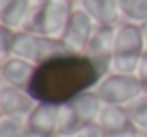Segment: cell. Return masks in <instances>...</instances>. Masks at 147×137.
I'll return each instance as SVG.
<instances>
[{
	"label": "cell",
	"mask_w": 147,
	"mask_h": 137,
	"mask_svg": "<svg viewBox=\"0 0 147 137\" xmlns=\"http://www.w3.org/2000/svg\"><path fill=\"white\" fill-rule=\"evenodd\" d=\"M32 0H2L0 6V22L6 24L12 30H20L30 8H32Z\"/></svg>",
	"instance_id": "obj_13"
},
{
	"label": "cell",
	"mask_w": 147,
	"mask_h": 137,
	"mask_svg": "<svg viewBox=\"0 0 147 137\" xmlns=\"http://www.w3.org/2000/svg\"><path fill=\"white\" fill-rule=\"evenodd\" d=\"M0 6H2V0H0Z\"/></svg>",
	"instance_id": "obj_26"
},
{
	"label": "cell",
	"mask_w": 147,
	"mask_h": 137,
	"mask_svg": "<svg viewBox=\"0 0 147 137\" xmlns=\"http://www.w3.org/2000/svg\"><path fill=\"white\" fill-rule=\"evenodd\" d=\"M83 127L75 107L71 103L59 105V119H57V135L59 137H73Z\"/></svg>",
	"instance_id": "obj_15"
},
{
	"label": "cell",
	"mask_w": 147,
	"mask_h": 137,
	"mask_svg": "<svg viewBox=\"0 0 147 137\" xmlns=\"http://www.w3.org/2000/svg\"><path fill=\"white\" fill-rule=\"evenodd\" d=\"M141 83H143V95L147 97V81H141Z\"/></svg>",
	"instance_id": "obj_23"
},
{
	"label": "cell",
	"mask_w": 147,
	"mask_h": 137,
	"mask_svg": "<svg viewBox=\"0 0 147 137\" xmlns=\"http://www.w3.org/2000/svg\"><path fill=\"white\" fill-rule=\"evenodd\" d=\"M99 99L105 105H121L127 107L135 99L143 95V83L137 75H121V73H107L99 85L95 87Z\"/></svg>",
	"instance_id": "obj_3"
},
{
	"label": "cell",
	"mask_w": 147,
	"mask_h": 137,
	"mask_svg": "<svg viewBox=\"0 0 147 137\" xmlns=\"http://www.w3.org/2000/svg\"><path fill=\"white\" fill-rule=\"evenodd\" d=\"M24 119L14 117H2L0 119V137H24Z\"/></svg>",
	"instance_id": "obj_18"
},
{
	"label": "cell",
	"mask_w": 147,
	"mask_h": 137,
	"mask_svg": "<svg viewBox=\"0 0 147 137\" xmlns=\"http://www.w3.org/2000/svg\"><path fill=\"white\" fill-rule=\"evenodd\" d=\"M95 26H97L95 20L83 8H75L67 26H65V30H63V36H61L65 49L73 55H85Z\"/></svg>",
	"instance_id": "obj_4"
},
{
	"label": "cell",
	"mask_w": 147,
	"mask_h": 137,
	"mask_svg": "<svg viewBox=\"0 0 147 137\" xmlns=\"http://www.w3.org/2000/svg\"><path fill=\"white\" fill-rule=\"evenodd\" d=\"M0 119H2V113H0Z\"/></svg>",
	"instance_id": "obj_27"
},
{
	"label": "cell",
	"mask_w": 147,
	"mask_h": 137,
	"mask_svg": "<svg viewBox=\"0 0 147 137\" xmlns=\"http://www.w3.org/2000/svg\"><path fill=\"white\" fill-rule=\"evenodd\" d=\"M61 38L45 36V34H32L26 30H16L14 43H12V57H20L24 61H30L32 65H42L55 57L67 55Z\"/></svg>",
	"instance_id": "obj_2"
},
{
	"label": "cell",
	"mask_w": 147,
	"mask_h": 137,
	"mask_svg": "<svg viewBox=\"0 0 147 137\" xmlns=\"http://www.w3.org/2000/svg\"><path fill=\"white\" fill-rule=\"evenodd\" d=\"M57 119H59V105L36 103L30 115L24 119V129H26L24 137H55Z\"/></svg>",
	"instance_id": "obj_6"
},
{
	"label": "cell",
	"mask_w": 147,
	"mask_h": 137,
	"mask_svg": "<svg viewBox=\"0 0 147 137\" xmlns=\"http://www.w3.org/2000/svg\"><path fill=\"white\" fill-rule=\"evenodd\" d=\"M115 32L117 24H97L85 55L101 69L103 75L111 73V59L115 53Z\"/></svg>",
	"instance_id": "obj_5"
},
{
	"label": "cell",
	"mask_w": 147,
	"mask_h": 137,
	"mask_svg": "<svg viewBox=\"0 0 147 137\" xmlns=\"http://www.w3.org/2000/svg\"><path fill=\"white\" fill-rule=\"evenodd\" d=\"M143 137H147V135H143Z\"/></svg>",
	"instance_id": "obj_28"
},
{
	"label": "cell",
	"mask_w": 147,
	"mask_h": 137,
	"mask_svg": "<svg viewBox=\"0 0 147 137\" xmlns=\"http://www.w3.org/2000/svg\"><path fill=\"white\" fill-rule=\"evenodd\" d=\"M79 8H83L95 24H119L121 14L115 0H81Z\"/></svg>",
	"instance_id": "obj_12"
},
{
	"label": "cell",
	"mask_w": 147,
	"mask_h": 137,
	"mask_svg": "<svg viewBox=\"0 0 147 137\" xmlns=\"http://www.w3.org/2000/svg\"><path fill=\"white\" fill-rule=\"evenodd\" d=\"M137 77L141 81H147V47L139 57V67H137Z\"/></svg>",
	"instance_id": "obj_21"
},
{
	"label": "cell",
	"mask_w": 147,
	"mask_h": 137,
	"mask_svg": "<svg viewBox=\"0 0 147 137\" xmlns=\"http://www.w3.org/2000/svg\"><path fill=\"white\" fill-rule=\"evenodd\" d=\"M145 38L141 24H133L127 20H121L117 24L115 32V53L113 55H125V57H141L145 51Z\"/></svg>",
	"instance_id": "obj_10"
},
{
	"label": "cell",
	"mask_w": 147,
	"mask_h": 137,
	"mask_svg": "<svg viewBox=\"0 0 147 137\" xmlns=\"http://www.w3.org/2000/svg\"><path fill=\"white\" fill-rule=\"evenodd\" d=\"M34 4H45V2H49V0H32Z\"/></svg>",
	"instance_id": "obj_24"
},
{
	"label": "cell",
	"mask_w": 147,
	"mask_h": 137,
	"mask_svg": "<svg viewBox=\"0 0 147 137\" xmlns=\"http://www.w3.org/2000/svg\"><path fill=\"white\" fill-rule=\"evenodd\" d=\"M36 101L26 89L2 85L0 89V113L2 117H14V119H26L30 111L34 109Z\"/></svg>",
	"instance_id": "obj_8"
},
{
	"label": "cell",
	"mask_w": 147,
	"mask_h": 137,
	"mask_svg": "<svg viewBox=\"0 0 147 137\" xmlns=\"http://www.w3.org/2000/svg\"><path fill=\"white\" fill-rule=\"evenodd\" d=\"M55 137H59V135H55Z\"/></svg>",
	"instance_id": "obj_29"
},
{
	"label": "cell",
	"mask_w": 147,
	"mask_h": 137,
	"mask_svg": "<svg viewBox=\"0 0 147 137\" xmlns=\"http://www.w3.org/2000/svg\"><path fill=\"white\" fill-rule=\"evenodd\" d=\"M36 65H32L30 61H24L20 57H8L0 63V79L4 85L10 87H18V89H26L30 87V81L34 77Z\"/></svg>",
	"instance_id": "obj_11"
},
{
	"label": "cell",
	"mask_w": 147,
	"mask_h": 137,
	"mask_svg": "<svg viewBox=\"0 0 147 137\" xmlns=\"http://www.w3.org/2000/svg\"><path fill=\"white\" fill-rule=\"evenodd\" d=\"M121 20L133 22V24H145L147 22V0H115Z\"/></svg>",
	"instance_id": "obj_16"
},
{
	"label": "cell",
	"mask_w": 147,
	"mask_h": 137,
	"mask_svg": "<svg viewBox=\"0 0 147 137\" xmlns=\"http://www.w3.org/2000/svg\"><path fill=\"white\" fill-rule=\"evenodd\" d=\"M69 103L75 107V111H77V115H79V119H81L83 125L97 123V117H99V113H101V109H103V101L99 99V95H97L95 89L77 95V97H75L73 101H69Z\"/></svg>",
	"instance_id": "obj_14"
},
{
	"label": "cell",
	"mask_w": 147,
	"mask_h": 137,
	"mask_svg": "<svg viewBox=\"0 0 147 137\" xmlns=\"http://www.w3.org/2000/svg\"><path fill=\"white\" fill-rule=\"evenodd\" d=\"M105 75L87 55H61L36 67L28 93L36 103L63 105L91 91Z\"/></svg>",
	"instance_id": "obj_1"
},
{
	"label": "cell",
	"mask_w": 147,
	"mask_h": 137,
	"mask_svg": "<svg viewBox=\"0 0 147 137\" xmlns=\"http://www.w3.org/2000/svg\"><path fill=\"white\" fill-rule=\"evenodd\" d=\"M73 137H109L97 123H89V125H83Z\"/></svg>",
	"instance_id": "obj_20"
},
{
	"label": "cell",
	"mask_w": 147,
	"mask_h": 137,
	"mask_svg": "<svg viewBox=\"0 0 147 137\" xmlns=\"http://www.w3.org/2000/svg\"><path fill=\"white\" fill-rule=\"evenodd\" d=\"M75 6L69 0H49L42 4V34L61 38Z\"/></svg>",
	"instance_id": "obj_9"
},
{
	"label": "cell",
	"mask_w": 147,
	"mask_h": 137,
	"mask_svg": "<svg viewBox=\"0 0 147 137\" xmlns=\"http://www.w3.org/2000/svg\"><path fill=\"white\" fill-rule=\"evenodd\" d=\"M141 30H143V38H145V45H147V22L141 24Z\"/></svg>",
	"instance_id": "obj_22"
},
{
	"label": "cell",
	"mask_w": 147,
	"mask_h": 137,
	"mask_svg": "<svg viewBox=\"0 0 147 137\" xmlns=\"http://www.w3.org/2000/svg\"><path fill=\"white\" fill-rule=\"evenodd\" d=\"M97 125L109 137H131L137 133L127 107H121V105H105L103 103V109L97 117Z\"/></svg>",
	"instance_id": "obj_7"
},
{
	"label": "cell",
	"mask_w": 147,
	"mask_h": 137,
	"mask_svg": "<svg viewBox=\"0 0 147 137\" xmlns=\"http://www.w3.org/2000/svg\"><path fill=\"white\" fill-rule=\"evenodd\" d=\"M127 111L131 115V121L135 125V129L143 135H147V97L141 95L139 99H135L131 105H127Z\"/></svg>",
	"instance_id": "obj_17"
},
{
	"label": "cell",
	"mask_w": 147,
	"mask_h": 137,
	"mask_svg": "<svg viewBox=\"0 0 147 137\" xmlns=\"http://www.w3.org/2000/svg\"><path fill=\"white\" fill-rule=\"evenodd\" d=\"M14 36H16V30H12V28H8L6 24L0 22V63L12 55Z\"/></svg>",
	"instance_id": "obj_19"
},
{
	"label": "cell",
	"mask_w": 147,
	"mask_h": 137,
	"mask_svg": "<svg viewBox=\"0 0 147 137\" xmlns=\"http://www.w3.org/2000/svg\"><path fill=\"white\" fill-rule=\"evenodd\" d=\"M131 137H143V133H139V131H137V133H135V135H131Z\"/></svg>",
	"instance_id": "obj_25"
}]
</instances>
